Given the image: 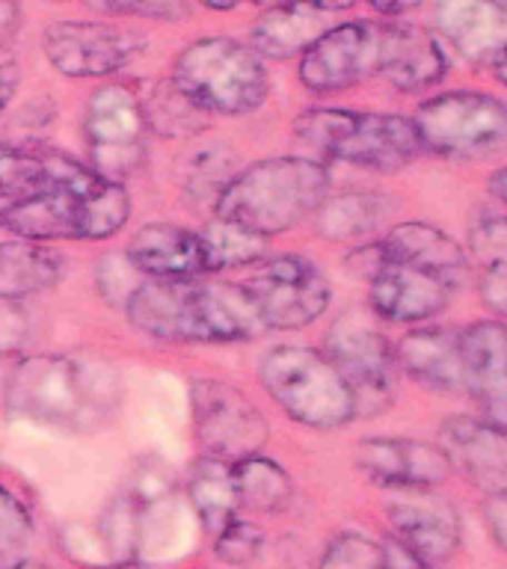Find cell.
<instances>
[{"mask_svg": "<svg viewBox=\"0 0 507 569\" xmlns=\"http://www.w3.org/2000/svg\"><path fill=\"white\" fill-rule=\"evenodd\" d=\"M89 151H92V172L105 181L122 184L146 160V119H142L140 96L131 87L113 83L101 87L87 104Z\"/></svg>", "mask_w": 507, "mask_h": 569, "instance_id": "7c38bea8", "label": "cell"}, {"mask_svg": "<svg viewBox=\"0 0 507 569\" xmlns=\"http://www.w3.org/2000/svg\"><path fill=\"white\" fill-rule=\"evenodd\" d=\"M235 469V489H238V505L252 513H279L291 505L294 483L288 471L279 462L267 460L261 453L240 460Z\"/></svg>", "mask_w": 507, "mask_h": 569, "instance_id": "f546056e", "label": "cell"}, {"mask_svg": "<svg viewBox=\"0 0 507 569\" xmlns=\"http://www.w3.org/2000/svg\"><path fill=\"white\" fill-rule=\"evenodd\" d=\"M380 74V21H338L300 60L302 87L336 96Z\"/></svg>", "mask_w": 507, "mask_h": 569, "instance_id": "4fadbf2b", "label": "cell"}, {"mask_svg": "<svg viewBox=\"0 0 507 569\" xmlns=\"http://www.w3.org/2000/svg\"><path fill=\"white\" fill-rule=\"evenodd\" d=\"M243 291L270 329H302L327 311L329 282L309 258L276 256L258 264Z\"/></svg>", "mask_w": 507, "mask_h": 569, "instance_id": "8fae6325", "label": "cell"}, {"mask_svg": "<svg viewBox=\"0 0 507 569\" xmlns=\"http://www.w3.org/2000/svg\"><path fill=\"white\" fill-rule=\"evenodd\" d=\"M398 371L430 391H463L460 332L448 327H412L395 345Z\"/></svg>", "mask_w": 507, "mask_h": 569, "instance_id": "484cf974", "label": "cell"}, {"mask_svg": "<svg viewBox=\"0 0 507 569\" xmlns=\"http://www.w3.org/2000/svg\"><path fill=\"white\" fill-rule=\"evenodd\" d=\"M142 336L172 345H231L265 336L267 327L243 284L151 279L125 302Z\"/></svg>", "mask_w": 507, "mask_h": 569, "instance_id": "6da1fadb", "label": "cell"}, {"mask_svg": "<svg viewBox=\"0 0 507 569\" xmlns=\"http://www.w3.org/2000/svg\"><path fill=\"white\" fill-rule=\"evenodd\" d=\"M131 217V199L122 184L92 181L87 187H60L51 193L0 208V229L21 240H101L122 229Z\"/></svg>", "mask_w": 507, "mask_h": 569, "instance_id": "5b68a950", "label": "cell"}, {"mask_svg": "<svg viewBox=\"0 0 507 569\" xmlns=\"http://www.w3.org/2000/svg\"><path fill=\"white\" fill-rule=\"evenodd\" d=\"M33 540V519L9 489L0 487V569H16L27 560Z\"/></svg>", "mask_w": 507, "mask_h": 569, "instance_id": "836d02e7", "label": "cell"}, {"mask_svg": "<svg viewBox=\"0 0 507 569\" xmlns=\"http://www.w3.org/2000/svg\"><path fill=\"white\" fill-rule=\"evenodd\" d=\"M142 119L146 128L155 131L158 137H172V140H185V137H196L205 131L208 119L172 80H158L151 83L140 96Z\"/></svg>", "mask_w": 507, "mask_h": 569, "instance_id": "4dcf8cb0", "label": "cell"}, {"mask_svg": "<svg viewBox=\"0 0 507 569\" xmlns=\"http://www.w3.org/2000/svg\"><path fill=\"white\" fill-rule=\"evenodd\" d=\"M16 569H48V567H42V563H30V560H24V563H21V567H16Z\"/></svg>", "mask_w": 507, "mask_h": 569, "instance_id": "c3c4849f", "label": "cell"}, {"mask_svg": "<svg viewBox=\"0 0 507 569\" xmlns=\"http://www.w3.org/2000/svg\"><path fill=\"white\" fill-rule=\"evenodd\" d=\"M354 3H279L265 9L252 24L249 48L267 60L302 57L320 36L338 24L336 16Z\"/></svg>", "mask_w": 507, "mask_h": 569, "instance_id": "603a6c76", "label": "cell"}, {"mask_svg": "<svg viewBox=\"0 0 507 569\" xmlns=\"http://www.w3.org/2000/svg\"><path fill=\"white\" fill-rule=\"evenodd\" d=\"M62 256L36 240H3L0 243V300L33 297L60 282Z\"/></svg>", "mask_w": 507, "mask_h": 569, "instance_id": "83f0119b", "label": "cell"}, {"mask_svg": "<svg viewBox=\"0 0 507 569\" xmlns=\"http://www.w3.org/2000/svg\"><path fill=\"white\" fill-rule=\"evenodd\" d=\"M430 30L469 66H489L507 51V3L501 0H443Z\"/></svg>", "mask_w": 507, "mask_h": 569, "instance_id": "ac0fdd59", "label": "cell"}, {"mask_svg": "<svg viewBox=\"0 0 507 569\" xmlns=\"http://www.w3.org/2000/svg\"><path fill=\"white\" fill-rule=\"evenodd\" d=\"M318 569H386L382 542L359 531H341L327 542Z\"/></svg>", "mask_w": 507, "mask_h": 569, "instance_id": "e575fe53", "label": "cell"}, {"mask_svg": "<svg viewBox=\"0 0 507 569\" xmlns=\"http://www.w3.org/2000/svg\"><path fill=\"white\" fill-rule=\"evenodd\" d=\"M125 256L137 273L151 279H199L213 273L211 252L202 234L172 222L142 226L128 243Z\"/></svg>", "mask_w": 507, "mask_h": 569, "instance_id": "7402d4cb", "label": "cell"}, {"mask_svg": "<svg viewBox=\"0 0 507 569\" xmlns=\"http://www.w3.org/2000/svg\"><path fill=\"white\" fill-rule=\"evenodd\" d=\"M487 190L496 196L498 202L507 204V169H496V172L487 178Z\"/></svg>", "mask_w": 507, "mask_h": 569, "instance_id": "ee69618b", "label": "cell"}, {"mask_svg": "<svg viewBox=\"0 0 507 569\" xmlns=\"http://www.w3.org/2000/svg\"><path fill=\"white\" fill-rule=\"evenodd\" d=\"M356 469L368 483L382 489L425 492L436 489L451 475V462L434 442L404 436H371L356 445Z\"/></svg>", "mask_w": 507, "mask_h": 569, "instance_id": "9a60e30c", "label": "cell"}, {"mask_svg": "<svg viewBox=\"0 0 507 569\" xmlns=\"http://www.w3.org/2000/svg\"><path fill=\"white\" fill-rule=\"evenodd\" d=\"M205 7L217 9V12H229V9H238V3H213V0H208Z\"/></svg>", "mask_w": 507, "mask_h": 569, "instance_id": "7dc6e473", "label": "cell"}, {"mask_svg": "<svg viewBox=\"0 0 507 569\" xmlns=\"http://www.w3.org/2000/svg\"><path fill=\"white\" fill-rule=\"evenodd\" d=\"M448 74L439 36L412 21H380V78L400 92H425Z\"/></svg>", "mask_w": 507, "mask_h": 569, "instance_id": "d6986e66", "label": "cell"}, {"mask_svg": "<svg viewBox=\"0 0 507 569\" xmlns=\"http://www.w3.org/2000/svg\"><path fill=\"white\" fill-rule=\"evenodd\" d=\"M294 133L324 158L377 172H398L425 151L416 122L400 113L315 107L297 116Z\"/></svg>", "mask_w": 507, "mask_h": 569, "instance_id": "277c9868", "label": "cell"}, {"mask_svg": "<svg viewBox=\"0 0 507 569\" xmlns=\"http://www.w3.org/2000/svg\"><path fill=\"white\" fill-rule=\"evenodd\" d=\"M478 293L487 309L507 318V264L480 267L478 273Z\"/></svg>", "mask_w": 507, "mask_h": 569, "instance_id": "f35d334b", "label": "cell"}, {"mask_svg": "<svg viewBox=\"0 0 507 569\" xmlns=\"http://www.w3.org/2000/svg\"><path fill=\"white\" fill-rule=\"evenodd\" d=\"M439 448L454 471H460L484 496L507 492V433L471 416L445 418Z\"/></svg>", "mask_w": 507, "mask_h": 569, "instance_id": "44dd1931", "label": "cell"}, {"mask_svg": "<svg viewBox=\"0 0 507 569\" xmlns=\"http://www.w3.org/2000/svg\"><path fill=\"white\" fill-rule=\"evenodd\" d=\"M480 516H484V525H487V531H489V537H493V542H496L498 549L507 555V492H493V496H484Z\"/></svg>", "mask_w": 507, "mask_h": 569, "instance_id": "ab89813d", "label": "cell"}, {"mask_svg": "<svg viewBox=\"0 0 507 569\" xmlns=\"http://www.w3.org/2000/svg\"><path fill=\"white\" fill-rule=\"evenodd\" d=\"M92 181H98L96 172L62 151L33 142H0V199L24 202L60 187H87Z\"/></svg>", "mask_w": 507, "mask_h": 569, "instance_id": "ffe728a7", "label": "cell"}, {"mask_svg": "<svg viewBox=\"0 0 507 569\" xmlns=\"http://www.w3.org/2000/svg\"><path fill=\"white\" fill-rule=\"evenodd\" d=\"M265 549V531L247 519H231L220 533H213V555L229 567H247Z\"/></svg>", "mask_w": 507, "mask_h": 569, "instance_id": "d590c367", "label": "cell"}, {"mask_svg": "<svg viewBox=\"0 0 507 569\" xmlns=\"http://www.w3.org/2000/svg\"><path fill=\"white\" fill-rule=\"evenodd\" d=\"M391 540L416 551L427 563H445L454 551L460 549L463 522L457 507L448 498L436 496L430 489L425 492H409L386 507Z\"/></svg>", "mask_w": 507, "mask_h": 569, "instance_id": "e0dca14e", "label": "cell"}, {"mask_svg": "<svg viewBox=\"0 0 507 569\" xmlns=\"http://www.w3.org/2000/svg\"><path fill=\"white\" fill-rule=\"evenodd\" d=\"M172 83L208 116H247L265 104L270 92L261 57L229 36L187 44L178 53Z\"/></svg>", "mask_w": 507, "mask_h": 569, "instance_id": "8992f818", "label": "cell"}, {"mask_svg": "<svg viewBox=\"0 0 507 569\" xmlns=\"http://www.w3.org/2000/svg\"><path fill=\"white\" fill-rule=\"evenodd\" d=\"M44 57L66 78H105L142 51L140 33L107 21H53L42 36Z\"/></svg>", "mask_w": 507, "mask_h": 569, "instance_id": "5bb4252c", "label": "cell"}, {"mask_svg": "<svg viewBox=\"0 0 507 569\" xmlns=\"http://www.w3.org/2000/svg\"><path fill=\"white\" fill-rule=\"evenodd\" d=\"M377 240H380L382 252H386L389 261L436 276L451 291H457L469 279V252L448 231L436 229L430 222H398Z\"/></svg>", "mask_w": 507, "mask_h": 569, "instance_id": "d4e9b609", "label": "cell"}, {"mask_svg": "<svg viewBox=\"0 0 507 569\" xmlns=\"http://www.w3.org/2000/svg\"><path fill=\"white\" fill-rule=\"evenodd\" d=\"M382 563L386 569H436L434 563H427L425 558H418L416 551H409L407 546H400L398 540H382Z\"/></svg>", "mask_w": 507, "mask_h": 569, "instance_id": "60d3db41", "label": "cell"}, {"mask_svg": "<svg viewBox=\"0 0 507 569\" xmlns=\"http://www.w3.org/2000/svg\"><path fill=\"white\" fill-rule=\"evenodd\" d=\"M463 391L475 400L478 418L507 433V323L475 320L460 329Z\"/></svg>", "mask_w": 507, "mask_h": 569, "instance_id": "2e32d148", "label": "cell"}, {"mask_svg": "<svg viewBox=\"0 0 507 569\" xmlns=\"http://www.w3.org/2000/svg\"><path fill=\"white\" fill-rule=\"evenodd\" d=\"M451 293L454 291L443 279L421 273L416 267L395 264L389 258L380 273L368 282L371 311L391 323H425L448 309Z\"/></svg>", "mask_w": 507, "mask_h": 569, "instance_id": "cb8c5ba5", "label": "cell"}, {"mask_svg": "<svg viewBox=\"0 0 507 569\" xmlns=\"http://www.w3.org/2000/svg\"><path fill=\"white\" fill-rule=\"evenodd\" d=\"M258 380L285 416L311 430H338L356 418L354 395L327 353L279 345L258 365Z\"/></svg>", "mask_w": 507, "mask_h": 569, "instance_id": "52a82bcc", "label": "cell"}, {"mask_svg": "<svg viewBox=\"0 0 507 569\" xmlns=\"http://www.w3.org/2000/svg\"><path fill=\"white\" fill-rule=\"evenodd\" d=\"M231 167H235V154L222 142H213L208 149L196 151L193 160L187 163V193L193 199H208V202L217 204L231 178L238 176V172H231Z\"/></svg>", "mask_w": 507, "mask_h": 569, "instance_id": "d6a6232c", "label": "cell"}, {"mask_svg": "<svg viewBox=\"0 0 507 569\" xmlns=\"http://www.w3.org/2000/svg\"><path fill=\"white\" fill-rule=\"evenodd\" d=\"M469 258L480 267L507 264V217H480L469 229Z\"/></svg>", "mask_w": 507, "mask_h": 569, "instance_id": "8d00e7d4", "label": "cell"}, {"mask_svg": "<svg viewBox=\"0 0 507 569\" xmlns=\"http://www.w3.org/2000/svg\"><path fill=\"white\" fill-rule=\"evenodd\" d=\"M12 416L53 430H98L119 409V373L92 356H27L3 389Z\"/></svg>", "mask_w": 507, "mask_h": 569, "instance_id": "7a4b0ae2", "label": "cell"}, {"mask_svg": "<svg viewBox=\"0 0 507 569\" xmlns=\"http://www.w3.org/2000/svg\"><path fill=\"white\" fill-rule=\"evenodd\" d=\"M324 353L354 395L356 418L380 416L395 403L400 373L395 345L362 311H347L332 323Z\"/></svg>", "mask_w": 507, "mask_h": 569, "instance_id": "9c48e42d", "label": "cell"}, {"mask_svg": "<svg viewBox=\"0 0 507 569\" xmlns=\"http://www.w3.org/2000/svg\"><path fill=\"white\" fill-rule=\"evenodd\" d=\"M196 439L205 457L222 462H240L265 448L270 427L261 409L229 382L213 377H196L190 382Z\"/></svg>", "mask_w": 507, "mask_h": 569, "instance_id": "30bf717a", "label": "cell"}, {"mask_svg": "<svg viewBox=\"0 0 507 569\" xmlns=\"http://www.w3.org/2000/svg\"><path fill=\"white\" fill-rule=\"evenodd\" d=\"M98 569H151V567H142V563H133V560H119L113 567H98Z\"/></svg>", "mask_w": 507, "mask_h": 569, "instance_id": "bcb514c9", "label": "cell"}, {"mask_svg": "<svg viewBox=\"0 0 507 569\" xmlns=\"http://www.w3.org/2000/svg\"><path fill=\"white\" fill-rule=\"evenodd\" d=\"M493 74H496V80L501 83V87H507V51L493 62Z\"/></svg>", "mask_w": 507, "mask_h": 569, "instance_id": "f6af8a7d", "label": "cell"}, {"mask_svg": "<svg viewBox=\"0 0 507 569\" xmlns=\"http://www.w3.org/2000/svg\"><path fill=\"white\" fill-rule=\"evenodd\" d=\"M18 24H21V7L9 3V0H0V48H7V42L12 39Z\"/></svg>", "mask_w": 507, "mask_h": 569, "instance_id": "7bdbcfd3", "label": "cell"}, {"mask_svg": "<svg viewBox=\"0 0 507 569\" xmlns=\"http://www.w3.org/2000/svg\"><path fill=\"white\" fill-rule=\"evenodd\" d=\"M190 505L208 533H220L231 519H238V489H235V469L231 462L202 457L190 469Z\"/></svg>", "mask_w": 507, "mask_h": 569, "instance_id": "f1b7e54d", "label": "cell"}, {"mask_svg": "<svg viewBox=\"0 0 507 569\" xmlns=\"http://www.w3.org/2000/svg\"><path fill=\"white\" fill-rule=\"evenodd\" d=\"M395 202L377 190H350L332 196L315 213V229L327 240H371L391 220Z\"/></svg>", "mask_w": 507, "mask_h": 569, "instance_id": "4316f807", "label": "cell"}, {"mask_svg": "<svg viewBox=\"0 0 507 569\" xmlns=\"http://www.w3.org/2000/svg\"><path fill=\"white\" fill-rule=\"evenodd\" d=\"M329 169L311 158H267L240 169L222 190L213 213L258 238H274L318 213L329 199Z\"/></svg>", "mask_w": 507, "mask_h": 569, "instance_id": "3957f363", "label": "cell"}, {"mask_svg": "<svg viewBox=\"0 0 507 569\" xmlns=\"http://www.w3.org/2000/svg\"><path fill=\"white\" fill-rule=\"evenodd\" d=\"M208 252H211L213 273L226 270V267H240V264H256L267 252V240L252 234V231L240 229L235 222L217 220L202 231Z\"/></svg>", "mask_w": 507, "mask_h": 569, "instance_id": "1f68e13d", "label": "cell"}, {"mask_svg": "<svg viewBox=\"0 0 507 569\" xmlns=\"http://www.w3.org/2000/svg\"><path fill=\"white\" fill-rule=\"evenodd\" d=\"M18 78L21 74H18L16 57L9 53V48H0V116H3V110H7L12 96H16Z\"/></svg>", "mask_w": 507, "mask_h": 569, "instance_id": "b9f144b4", "label": "cell"}, {"mask_svg": "<svg viewBox=\"0 0 507 569\" xmlns=\"http://www.w3.org/2000/svg\"><path fill=\"white\" fill-rule=\"evenodd\" d=\"M412 122L421 149L439 158H487L507 146V101L475 89L427 98L418 104Z\"/></svg>", "mask_w": 507, "mask_h": 569, "instance_id": "ba28073f", "label": "cell"}, {"mask_svg": "<svg viewBox=\"0 0 507 569\" xmlns=\"http://www.w3.org/2000/svg\"><path fill=\"white\" fill-rule=\"evenodd\" d=\"M89 7L101 16L151 18V21H178L190 16V7L178 0H89Z\"/></svg>", "mask_w": 507, "mask_h": 569, "instance_id": "74e56055", "label": "cell"}]
</instances>
